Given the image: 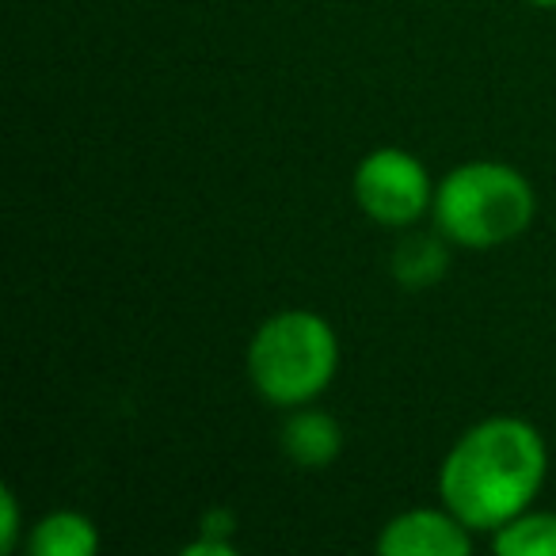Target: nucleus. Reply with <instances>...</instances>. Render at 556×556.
<instances>
[{
	"mask_svg": "<svg viewBox=\"0 0 556 556\" xmlns=\"http://www.w3.org/2000/svg\"><path fill=\"white\" fill-rule=\"evenodd\" d=\"M500 556H556V510H522L492 533Z\"/></svg>",
	"mask_w": 556,
	"mask_h": 556,
	"instance_id": "1a4fd4ad",
	"label": "nucleus"
},
{
	"mask_svg": "<svg viewBox=\"0 0 556 556\" xmlns=\"http://www.w3.org/2000/svg\"><path fill=\"white\" fill-rule=\"evenodd\" d=\"M184 553L187 556H232L237 553V545H232L229 538H210V533H202V538L191 541Z\"/></svg>",
	"mask_w": 556,
	"mask_h": 556,
	"instance_id": "9b49d317",
	"label": "nucleus"
},
{
	"mask_svg": "<svg viewBox=\"0 0 556 556\" xmlns=\"http://www.w3.org/2000/svg\"><path fill=\"white\" fill-rule=\"evenodd\" d=\"M20 545V500L12 488L0 492V553H12Z\"/></svg>",
	"mask_w": 556,
	"mask_h": 556,
	"instance_id": "9d476101",
	"label": "nucleus"
},
{
	"mask_svg": "<svg viewBox=\"0 0 556 556\" xmlns=\"http://www.w3.org/2000/svg\"><path fill=\"white\" fill-rule=\"evenodd\" d=\"M27 548L35 556H96L100 553V530L80 510H50L31 530Z\"/></svg>",
	"mask_w": 556,
	"mask_h": 556,
	"instance_id": "0eeeda50",
	"label": "nucleus"
},
{
	"mask_svg": "<svg viewBox=\"0 0 556 556\" xmlns=\"http://www.w3.org/2000/svg\"><path fill=\"white\" fill-rule=\"evenodd\" d=\"M434 229L457 248L484 252L518 240L533 225L538 194L530 179L503 161L457 164L434 187Z\"/></svg>",
	"mask_w": 556,
	"mask_h": 556,
	"instance_id": "f03ea898",
	"label": "nucleus"
},
{
	"mask_svg": "<svg viewBox=\"0 0 556 556\" xmlns=\"http://www.w3.org/2000/svg\"><path fill=\"white\" fill-rule=\"evenodd\" d=\"M526 4H533V9H556V0H526Z\"/></svg>",
	"mask_w": 556,
	"mask_h": 556,
	"instance_id": "f8f14e48",
	"label": "nucleus"
},
{
	"mask_svg": "<svg viewBox=\"0 0 556 556\" xmlns=\"http://www.w3.org/2000/svg\"><path fill=\"white\" fill-rule=\"evenodd\" d=\"M343 427L336 416L320 408H290V419L282 424V454L298 469H325L340 457Z\"/></svg>",
	"mask_w": 556,
	"mask_h": 556,
	"instance_id": "423d86ee",
	"label": "nucleus"
},
{
	"mask_svg": "<svg viewBox=\"0 0 556 556\" xmlns=\"http://www.w3.org/2000/svg\"><path fill=\"white\" fill-rule=\"evenodd\" d=\"M434 187L439 184L431 179L427 164L396 146L366 153L351 176L358 210L386 229H412L424 222V214L434 206Z\"/></svg>",
	"mask_w": 556,
	"mask_h": 556,
	"instance_id": "20e7f679",
	"label": "nucleus"
},
{
	"mask_svg": "<svg viewBox=\"0 0 556 556\" xmlns=\"http://www.w3.org/2000/svg\"><path fill=\"white\" fill-rule=\"evenodd\" d=\"M244 363L263 401L275 408H302L340 374V336L320 313L282 309L255 328Z\"/></svg>",
	"mask_w": 556,
	"mask_h": 556,
	"instance_id": "7ed1b4c3",
	"label": "nucleus"
},
{
	"mask_svg": "<svg viewBox=\"0 0 556 556\" xmlns=\"http://www.w3.org/2000/svg\"><path fill=\"white\" fill-rule=\"evenodd\" d=\"M548 477V446L530 419L488 416L450 446L439 495L472 533H495L533 507Z\"/></svg>",
	"mask_w": 556,
	"mask_h": 556,
	"instance_id": "f257e3e1",
	"label": "nucleus"
},
{
	"mask_svg": "<svg viewBox=\"0 0 556 556\" xmlns=\"http://www.w3.org/2000/svg\"><path fill=\"white\" fill-rule=\"evenodd\" d=\"M450 270V240L431 232H408L393 252V278L404 290H427Z\"/></svg>",
	"mask_w": 556,
	"mask_h": 556,
	"instance_id": "6e6552de",
	"label": "nucleus"
},
{
	"mask_svg": "<svg viewBox=\"0 0 556 556\" xmlns=\"http://www.w3.org/2000/svg\"><path fill=\"white\" fill-rule=\"evenodd\" d=\"M381 556H469L472 530L442 507H412L393 515L378 533Z\"/></svg>",
	"mask_w": 556,
	"mask_h": 556,
	"instance_id": "39448f33",
	"label": "nucleus"
}]
</instances>
